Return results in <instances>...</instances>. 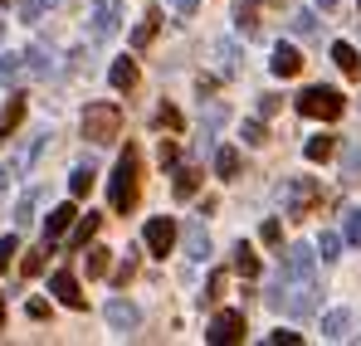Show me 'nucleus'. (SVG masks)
Masks as SVG:
<instances>
[{
    "instance_id": "1",
    "label": "nucleus",
    "mask_w": 361,
    "mask_h": 346,
    "mask_svg": "<svg viewBox=\"0 0 361 346\" xmlns=\"http://www.w3.org/2000/svg\"><path fill=\"white\" fill-rule=\"evenodd\" d=\"M137 190H142V156L127 147L118 156V166H113V180H108V200H113L118 215H127L137 205Z\"/></svg>"
},
{
    "instance_id": "2",
    "label": "nucleus",
    "mask_w": 361,
    "mask_h": 346,
    "mask_svg": "<svg viewBox=\"0 0 361 346\" xmlns=\"http://www.w3.org/2000/svg\"><path fill=\"white\" fill-rule=\"evenodd\" d=\"M312 278H283L279 273V283L269 288V307L274 312H288V317H307L312 307H317V297H312Z\"/></svg>"
},
{
    "instance_id": "3",
    "label": "nucleus",
    "mask_w": 361,
    "mask_h": 346,
    "mask_svg": "<svg viewBox=\"0 0 361 346\" xmlns=\"http://www.w3.org/2000/svg\"><path fill=\"white\" fill-rule=\"evenodd\" d=\"M342 108H347V98H342L337 88H327V83H317V88H302V93H298V113H302V117L332 122V117H342Z\"/></svg>"
},
{
    "instance_id": "4",
    "label": "nucleus",
    "mask_w": 361,
    "mask_h": 346,
    "mask_svg": "<svg viewBox=\"0 0 361 346\" xmlns=\"http://www.w3.org/2000/svg\"><path fill=\"white\" fill-rule=\"evenodd\" d=\"M122 132V108L118 103H93L88 113H83V137L88 142H113Z\"/></svg>"
},
{
    "instance_id": "5",
    "label": "nucleus",
    "mask_w": 361,
    "mask_h": 346,
    "mask_svg": "<svg viewBox=\"0 0 361 346\" xmlns=\"http://www.w3.org/2000/svg\"><path fill=\"white\" fill-rule=\"evenodd\" d=\"M205 342L210 346H230V342H244V312H215V322L205 327Z\"/></svg>"
},
{
    "instance_id": "6",
    "label": "nucleus",
    "mask_w": 361,
    "mask_h": 346,
    "mask_svg": "<svg viewBox=\"0 0 361 346\" xmlns=\"http://www.w3.org/2000/svg\"><path fill=\"white\" fill-rule=\"evenodd\" d=\"M122 30V0H93V39H113Z\"/></svg>"
},
{
    "instance_id": "7",
    "label": "nucleus",
    "mask_w": 361,
    "mask_h": 346,
    "mask_svg": "<svg viewBox=\"0 0 361 346\" xmlns=\"http://www.w3.org/2000/svg\"><path fill=\"white\" fill-rule=\"evenodd\" d=\"M142 239H147V249H152L157 259H166V254H171V244H176V225H171L166 215H157V220H147Z\"/></svg>"
},
{
    "instance_id": "8",
    "label": "nucleus",
    "mask_w": 361,
    "mask_h": 346,
    "mask_svg": "<svg viewBox=\"0 0 361 346\" xmlns=\"http://www.w3.org/2000/svg\"><path fill=\"white\" fill-rule=\"evenodd\" d=\"M49 292L59 297L63 307H73V312H83V307H88V297L78 292V278H73L68 268H59V273H49Z\"/></svg>"
},
{
    "instance_id": "9",
    "label": "nucleus",
    "mask_w": 361,
    "mask_h": 346,
    "mask_svg": "<svg viewBox=\"0 0 361 346\" xmlns=\"http://www.w3.org/2000/svg\"><path fill=\"white\" fill-rule=\"evenodd\" d=\"M283 200H288V215H307L312 200H317V180H307V175L288 180V185H283Z\"/></svg>"
},
{
    "instance_id": "10",
    "label": "nucleus",
    "mask_w": 361,
    "mask_h": 346,
    "mask_svg": "<svg viewBox=\"0 0 361 346\" xmlns=\"http://www.w3.org/2000/svg\"><path fill=\"white\" fill-rule=\"evenodd\" d=\"M312 259H317V254H312L307 244H288V254H283V268H279V273H283V278H312Z\"/></svg>"
},
{
    "instance_id": "11",
    "label": "nucleus",
    "mask_w": 361,
    "mask_h": 346,
    "mask_svg": "<svg viewBox=\"0 0 361 346\" xmlns=\"http://www.w3.org/2000/svg\"><path fill=\"white\" fill-rule=\"evenodd\" d=\"M73 220H78L73 200H63V205H54V210H49V220H44V239H49V244H54V239H63V234L73 230Z\"/></svg>"
},
{
    "instance_id": "12",
    "label": "nucleus",
    "mask_w": 361,
    "mask_h": 346,
    "mask_svg": "<svg viewBox=\"0 0 361 346\" xmlns=\"http://www.w3.org/2000/svg\"><path fill=\"white\" fill-rule=\"evenodd\" d=\"M103 317L118 327V332H132L137 322H142V312H137V302H127V297H113L108 307H103Z\"/></svg>"
},
{
    "instance_id": "13",
    "label": "nucleus",
    "mask_w": 361,
    "mask_h": 346,
    "mask_svg": "<svg viewBox=\"0 0 361 346\" xmlns=\"http://www.w3.org/2000/svg\"><path fill=\"white\" fill-rule=\"evenodd\" d=\"M269 68L279 73V78H298L302 73V54L293 44H274V58H269Z\"/></svg>"
},
{
    "instance_id": "14",
    "label": "nucleus",
    "mask_w": 361,
    "mask_h": 346,
    "mask_svg": "<svg viewBox=\"0 0 361 346\" xmlns=\"http://www.w3.org/2000/svg\"><path fill=\"white\" fill-rule=\"evenodd\" d=\"M205 254H210V234H205L200 220H190V225H185V259L205 264Z\"/></svg>"
},
{
    "instance_id": "15",
    "label": "nucleus",
    "mask_w": 361,
    "mask_h": 346,
    "mask_svg": "<svg viewBox=\"0 0 361 346\" xmlns=\"http://www.w3.org/2000/svg\"><path fill=\"white\" fill-rule=\"evenodd\" d=\"M54 68H59V63H54V54H49L44 44H35V49H25V73H30V78H49Z\"/></svg>"
},
{
    "instance_id": "16",
    "label": "nucleus",
    "mask_w": 361,
    "mask_h": 346,
    "mask_svg": "<svg viewBox=\"0 0 361 346\" xmlns=\"http://www.w3.org/2000/svg\"><path fill=\"white\" fill-rule=\"evenodd\" d=\"M347 332H352V312H327L322 317V342H347Z\"/></svg>"
},
{
    "instance_id": "17",
    "label": "nucleus",
    "mask_w": 361,
    "mask_h": 346,
    "mask_svg": "<svg viewBox=\"0 0 361 346\" xmlns=\"http://www.w3.org/2000/svg\"><path fill=\"white\" fill-rule=\"evenodd\" d=\"M108 78H113V88H118V93L137 88V63H132V58H118V63L108 68Z\"/></svg>"
},
{
    "instance_id": "18",
    "label": "nucleus",
    "mask_w": 361,
    "mask_h": 346,
    "mask_svg": "<svg viewBox=\"0 0 361 346\" xmlns=\"http://www.w3.org/2000/svg\"><path fill=\"white\" fill-rule=\"evenodd\" d=\"M332 58H337V68H342L347 78H361V54L352 44H332Z\"/></svg>"
},
{
    "instance_id": "19",
    "label": "nucleus",
    "mask_w": 361,
    "mask_h": 346,
    "mask_svg": "<svg viewBox=\"0 0 361 346\" xmlns=\"http://www.w3.org/2000/svg\"><path fill=\"white\" fill-rule=\"evenodd\" d=\"M20 117H25V98H10L5 113H0V142H10V132L20 127Z\"/></svg>"
},
{
    "instance_id": "20",
    "label": "nucleus",
    "mask_w": 361,
    "mask_h": 346,
    "mask_svg": "<svg viewBox=\"0 0 361 346\" xmlns=\"http://www.w3.org/2000/svg\"><path fill=\"white\" fill-rule=\"evenodd\" d=\"M93 234H98V215H78V220H73V239H68V244H73V249H88V239H93Z\"/></svg>"
},
{
    "instance_id": "21",
    "label": "nucleus",
    "mask_w": 361,
    "mask_h": 346,
    "mask_svg": "<svg viewBox=\"0 0 361 346\" xmlns=\"http://www.w3.org/2000/svg\"><path fill=\"white\" fill-rule=\"evenodd\" d=\"M235 20H240L244 35H259V0H240L235 5Z\"/></svg>"
},
{
    "instance_id": "22",
    "label": "nucleus",
    "mask_w": 361,
    "mask_h": 346,
    "mask_svg": "<svg viewBox=\"0 0 361 346\" xmlns=\"http://www.w3.org/2000/svg\"><path fill=\"white\" fill-rule=\"evenodd\" d=\"M195 185H200V171H195V166H176V180H171V190H176L180 200H185V195H195Z\"/></svg>"
},
{
    "instance_id": "23",
    "label": "nucleus",
    "mask_w": 361,
    "mask_h": 346,
    "mask_svg": "<svg viewBox=\"0 0 361 346\" xmlns=\"http://www.w3.org/2000/svg\"><path fill=\"white\" fill-rule=\"evenodd\" d=\"M342 180H361V142H347L342 152Z\"/></svg>"
},
{
    "instance_id": "24",
    "label": "nucleus",
    "mask_w": 361,
    "mask_h": 346,
    "mask_svg": "<svg viewBox=\"0 0 361 346\" xmlns=\"http://www.w3.org/2000/svg\"><path fill=\"white\" fill-rule=\"evenodd\" d=\"M332 152H337V137H312V142L302 147V156H307V161H327Z\"/></svg>"
},
{
    "instance_id": "25",
    "label": "nucleus",
    "mask_w": 361,
    "mask_h": 346,
    "mask_svg": "<svg viewBox=\"0 0 361 346\" xmlns=\"http://www.w3.org/2000/svg\"><path fill=\"white\" fill-rule=\"evenodd\" d=\"M215 171L220 175H240V152H235V147H220V152H215Z\"/></svg>"
},
{
    "instance_id": "26",
    "label": "nucleus",
    "mask_w": 361,
    "mask_h": 346,
    "mask_svg": "<svg viewBox=\"0 0 361 346\" xmlns=\"http://www.w3.org/2000/svg\"><path fill=\"white\" fill-rule=\"evenodd\" d=\"M93 190V166H78V171L68 175V195L78 200V195H88Z\"/></svg>"
},
{
    "instance_id": "27",
    "label": "nucleus",
    "mask_w": 361,
    "mask_h": 346,
    "mask_svg": "<svg viewBox=\"0 0 361 346\" xmlns=\"http://www.w3.org/2000/svg\"><path fill=\"white\" fill-rule=\"evenodd\" d=\"M25 73V54H0V83H15Z\"/></svg>"
},
{
    "instance_id": "28",
    "label": "nucleus",
    "mask_w": 361,
    "mask_h": 346,
    "mask_svg": "<svg viewBox=\"0 0 361 346\" xmlns=\"http://www.w3.org/2000/svg\"><path fill=\"white\" fill-rule=\"evenodd\" d=\"M235 268H240L244 278H259V259H254V249H249V244L235 249Z\"/></svg>"
},
{
    "instance_id": "29",
    "label": "nucleus",
    "mask_w": 361,
    "mask_h": 346,
    "mask_svg": "<svg viewBox=\"0 0 361 346\" xmlns=\"http://www.w3.org/2000/svg\"><path fill=\"white\" fill-rule=\"evenodd\" d=\"M49 249H54V244L44 239V249H30V254H25V264H20V268H25V278H35V273H44V254H49Z\"/></svg>"
},
{
    "instance_id": "30",
    "label": "nucleus",
    "mask_w": 361,
    "mask_h": 346,
    "mask_svg": "<svg viewBox=\"0 0 361 346\" xmlns=\"http://www.w3.org/2000/svg\"><path fill=\"white\" fill-rule=\"evenodd\" d=\"M83 264H88V278H103V273H108V249L93 244V249L83 254Z\"/></svg>"
},
{
    "instance_id": "31",
    "label": "nucleus",
    "mask_w": 361,
    "mask_h": 346,
    "mask_svg": "<svg viewBox=\"0 0 361 346\" xmlns=\"http://www.w3.org/2000/svg\"><path fill=\"white\" fill-rule=\"evenodd\" d=\"M288 25H293V35H317V15L312 10H293Z\"/></svg>"
},
{
    "instance_id": "32",
    "label": "nucleus",
    "mask_w": 361,
    "mask_h": 346,
    "mask_svg": "<svg viewBox=\"0 0 361 346\" xmlns=\"http://www.w3.org/2000/svg\"><path fill=\"white\" fill-rule=\"evenodd\" d=\"M157 25H161V20H157V10H152V15H147V20L137 25V35H132V44H137V49H147V44H152V35H157Z\"/></svg>"
},
{
    "instance_id": "33",
    "label": "nucleus",
    "mask_w": 361,
    "mask_h": 346,
    "mask_svg": "<svg viewBox=\"0 0 361 346\" xmlns=\"http://www.w3.org/2000/svg\"><path fill=\"white\" fill-rule=\"evenodd\" d=\"M215 54H220V63H225V73H235V68H240V49H235L230 39H220V44H215Z\"/></svg>"
},
{
    "instance_id": "34",
    "label": "nucleus",
    "mask_w": 361,
    "mask_h": 346,
    "mask_svg": "<svg viewBox=\"0 0 361 346\" xmlns=\"http://www.w3.org/2000/svg\"><path fill=\"white\" fill-rule=\"evenodd\" d=\"M49 5H54V0H25V5H20V20H25V25H35Z\"/></svg>"
},
{
    "instance_id": "35",
    "label": "nucleus",
    "mask_w": 361,
    "mask_h": 346,
    "mask_svg": "<svg viewBox=\"0 0 361 346\" xmlns=\"http://www.w3.org/2000/svg\"><path fill=\"white\" fill-rule=\"evenodd\" d=\"M15 254H20V239H15V234H5V239H0V273L15 264Z\"/></svg>"
},
{
    "instance_id": "36",
    "label": "nucleus",
    "mask_w": 361,
    "mask_h": 346,
    "mask_svg": "<svg viewBox=\"0 0 361 346\" xmlns=\"http://www.w3.org/2000/svg\"><path fill=\"white\" fill-rule=\"evenodd\" d=\"M30 220H35V190L20 195V205H15V225H30Z\"/></svg>"
},
{
    "instance_id": "37",
    "label": "nucleus",
    "mask_w": 361,
    "mask_h": 346,
    "mask_svg": "<svg viewBox=\"0 0 361 346\" xmlns=\"http://www.w3.org/2000/svg\"><path fill=\"white\" fill-rule=\"evenodd\" d=\"M337 249H342V239H337L332 230H322V239H317V254H322V259H337Z\"/></svg>"
},
{
    "instance_id": "38",
    "label": "nucleus",
    "mask_w": 361,
    "mask_h": 346,
    "mask_svg": "<svg viewBox=\"0 0 361 346\" xmlns=\"http://www.w3.org/2000/svg\"><path fill=\"white\" fill-rule=\"evenodd\" d=\"M244 142H249V147H264L269 137H264V127H259V122H244Z\"/></svg>"
},
{
    "instance_id": "39",
    "label": "nucleus",
    "mask_w": 361,
    "mask_h": 346,
    "mask_svg": "<svg viewBox=\"0 0 361 346\" xmlns=\"http://www.w3.org/2000/svg\"><path fill=\"white\" fill-rule=\"evenodd\" d=\"M220 292H225V273H210V288H205V302H220Z\"/></svg>"
},
{
    "instance_id": "40",
    "label": "nucleus",
    "mask_w": 361,
    "mask_h": 346,
    "mask_svg": "<svg viewBox=\"0 0 361 346\" xmlns=\"http://www.w3.org/2000/svg\"><path fill=\"white\" fill-rule=\"evenodd\" d=\"M259 239H264V244H279V239H283V230H279V220H264V230H259Z\"/></svg>"
},
{
    "instance_id": "41",
    "label": "nucleus",
    "mask_w": 361,
    "mask_h": 346,
    "mask_svg": "<svg viewBox=\"0 0 361 346\" xmlns=\"http://www.w3.org/2000/svg\"><path fill=\"white\" fill-rule=\"evenodd\" d=\"M157 122H161V127H171V132H176V127H180V113H176V108H161V113H157Z\"/></svg>"
},
{
    "instance_id": "42",
    "label": "nucleus",
    "mask_w": 361,
    "mask_h": 346,
    "mask_svg": "<svg viewBox=\"0 0 361 346\" xmlns=\"http://www.w3.org/2000/svg\"><path fill=\"white\" fill-rule=\"evenodd\" d=\"M347 239H357V244H361V210L347 215Z\"/></svg>"
},
{
    "instance_id": "43",
    "label": "nucleus",
    "mask_w": 361,
    "mask_h": 346,
    "mask_svg": "<svg viewBox=\"0 0 361 346\" xmlns=\"http://www.w3.org/2000/svg\"><path fill=\"white\" fill-rule=\"evenodd\" d=\"M166 5H171V10H176L180 20H190V15H195V0H166Z\"/></svg>"
},
{
    "instance_id": "44",
    "label": "nucleus",
    "mask_w": 361,
    "mask_h": 346,
    "mask_svg": "<svg viewBox=\"0 0 361 346\" xmlns=\"http://www.w3.org/2000/svg\"><path fill=\"white\" fill-rule=\"evenodd\" d=\"M161 166H176V142H161Z\"/></svg>"
},
{
    "instance_id": "45",
    "label": "nucleus",
    "mask_w": 361,
    "mask_h": 346,
    "mask_svg": "<svg viewBox=\"0 0 361 346\" xmlns=\"http://www.w3.org/2000/svg\"><path fill=\"white\" fill-rule=\"evenodd\" d=\"M259 113L274 117V113H279V98H269V93H264V98H259Z\"/></svg>"
},
{
    "instance_id": "46",
    "label": "nucleus",
    "mask_w": 361,
    "mask_h": 346,
    "mask_svg": "<svg viewBox=\"0 0 361 346\" xmlns=\"http://www.w3.org/2000/svg\"><path fill=\"white\" fill-rule=\"evenodd\" d=\"M274 346H298V332H274Z\"/></svg>"
},
{
    "instance_id": "47",
    "label": "nucleus",
    "mask_w": 361,
    "mask_h": 346,
    "mask_svg": "<svg viewBox=\"0 0 361 346\" xmlns=\"http://www.w3.org/2000/svg\"><path fill=\"white\" fill-rule=\"evenodd\" d=\"M10 175H15V166H0V190L10 185Z\"/></svg>"
},
{
    "instance_id": "48",
    "label": "nucleus",
    "mask_w": 361,
    "mask_h": 346,
    "mask_svg": "<svg viewBox=\"0 0 361 346\" xmlns=\"http://www.w3.org/2000/svg\"><path fill=\"white\" fill-rule=\"evenodd\" d=\"M317 5H322V10H332V5H337V0H317Z\"/></svg>"
},
{
    "instance_id": "49",
    "label": "nucleus",
    "mask_w": 361,
    "mask_h": 346,
    "mask_svg": "<svg viewBox=\"0 0 361 346\" xmlns=\"http://www.w3.org/2000/svg\"><path fill=\"white\" fill-rule=\"evenodd\" d=\"M0 327H5V297H0Z\"/></svg>"
},
{
    "instance_id": "50",
    "label": "nucleus",
    "mask_w": 361,
    "mask_h": 346,
    "mask_svg": "<svg viewBox=\"0 0 361 346\" xmlns=\"http://www.w3.org/2000/svg\"><path fill=\"white\" fill-rule=\"evenodd\" d=\"M0 39H5V20H0Z\"/></svg>"
}]
</instances>
